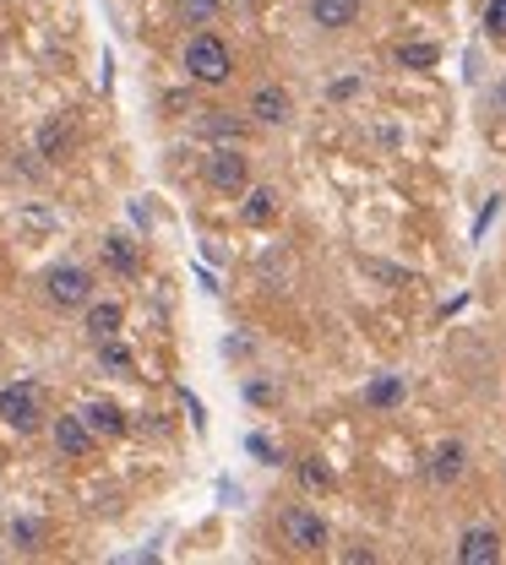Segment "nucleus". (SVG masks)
I'll list each match as a JSON object with an SVG mask.
<instances>
[{
    "mask_svg": "<svg viewBox=\"0 0 506 565\" xmlns=\"http://www.w3.org/2000/svg\"><path fill=\"white\" fill-rule=\"evenodd\" d=\"M278 528H284V544H289L295 555H322V550L333 544V528H327L311 506H289Z\"/></svg>",
    "mask_w": 506,
    "mask_h": 565,
    "instance_id": "39448f33",
    "label": "nucleus"
},
{
    "mask_svg": "<svg viewBox=\"0 0 506 565\" xmlns=\"http://www.w3.org/2000/svg\"><path fill=\"white\" fill-rule=\"evenodd\" d=\"M240 212H245V223H251V229H267V223L278 218V191H267V185H251Z\"/></svg>",
    "mask_w": 506,
    "mask_h": 565,
    "instance_id": "dca6fc26",
    "label": "nucleus"
},
{
    "mask_svg": "<svg viewBox=\"0 0 506 565\" xmlns=\"http://www.w3.org/2000/svg\"><path fill=\"white\" fill-rule=\"evenodd\" d=\"M218 5H223V0H180V16L202 27V22H212V16H218Z\"/></svg>",
    "mask_w": 506,
    "mask_h": 565,
    "instance_id": "4be33fe9",
    "label": "nucleus"
},
{
    "mask_svg": "<svg viewBox=\"0 0 506 565\" xmlns=\"http://www.w3.org/2000/svg\"><path fill=\"white\" fill-rule=\"evenodd\" d=\"M202 180L218 191V196H245L251 191V158L240 152V141H218L202 163Z\"/></svg>",
    "mask_w": 506,
    "mask_h": 565,
    "instance_id": "f03ea898",
    "label": "nucleus"
},
{
    "mask_svg": "<svg viewBox=\"0 0 506 565\" xmlns=\"http://www.w3.org/2000/svg\"><path fill=\"white\" fill-rule=\"evenodd\" d=\"M300 478H306V489H327V484H333L322 462H300Z\"/></svg>",
    "mask_w": 506,
    "mask_h": 565,
    "instance_id": "5701e85b",
    "label": "nucleus"
},
{
    "mask_svg": "<svg viewBox=\"0 0 506 565\" xmlns=\"http://www.w3.org/2000/svg\"><path fill=\"white\" fill-rule=\"evenodd\" d=\"M180 66H185V77L191 82H202V88H223L229 77H234V49L218 38V33H191V44H185V55H180Z\"/></svg>",
    "mask_w": 506,
    "mask_h": 565,
    "instance_id": "f257e3e1",
    "label": "nucleus"
},
{
    "mask_svg": "<svg viewBox=\"0 0 506 565\" xmlns=\"http://www.w3.org/2000/svg\"><path fill=\"white\" fill-rule=\"evenodd\" d=\"M99 365H104V370H131L137 359H131V348H126L120 337H110V343H99Z\"/></svg>",
    "mask_w": 506,
    "mask_h": 565,
    "instance_id": "6ab92c4d",
    "label": "nucleus"
},
{
    "mask_svg": "<svg viewBox=\"0 0 506 565\" xmlns=\"http://www.w3.org/2000/svg\"><path fill=\"white\" fill-rule=\"evenodd\" d=\"M0 424H5L11 435H33V429L44 424V392H38L33 381L0 387Z\"/></svg>",
    "mask_w": 506,
    "mask_h": 565,
    "instance_id": "7ed1b4c3",
    "label": "nucleus"
},
{
    "mask_svg": "<svg viewBox=\"0 0 506 565\" xmlns=\"http://www.w3.org/2000/svg\"><path fill=\"white\" fill-rule=\"evenodd\" d=\"M44 299L55 304V310H88L93 304V273L88 267H49L44 273Z\"/></svg>",
    "mask_w": 506,
    "mask_h": 565,
    "instance_id": "20e7f679",
    "label": "nucleus"
},
{
    "mask_svg": "<svg viewBox=\"0 0 506 565\" xmlns=\"http://www.w3.org/2000/svg\"><path fill=\"white\" fill-rule=\"evenodd\" d=\"M99 256H104V267H110L115 278H137V273H142V256H137V240H131V234H104Z\"/></svg>",
    "mask_w": 506,
    "mask_h": 565,
    "instance_id": "9b49d317",
    "label": "nucleus"
},
{
    "mask_svg": "<svg viewBox=\"0 0 506 565\" xmlns=\"http://www.w3.org/2000/svg\"><path fill=\"white\" fill-rule=\"evenodd\" d=\"M403 397H409V387H403L398 376H376V381L365 387V403H370L376 414H392V408H403Z\"/></svg>",
    "mask_w": 506,
    "mask_h": 565,
    "instance_id": "f3484780",
    "label": "nucleus"
},
{
    "mask_svg": "<svg viewBox=\"0 0 506 565\" xmlns=\"http://www.w3.org/2000/svg\"><path fill=\"white\" fill-rule=\"evenodd\" d=\"M480 22H485V33H491L496 44H506V0H485V16H480Z\"/></svg>",
    "mask_w": 506,
    "mask_h": 565,
    "instance_id": "412c9836",
    "label": "nucleus"
},
{
    "mask_svg": "<svg viewBox=\"0 0 506 565\" xmlns=\"http://www.w3.org/2000/svg\"><path fill=\"white\" fill-rule=\"evenodd\" d=\"M196 137L202 141H245V120L240 115H229V109H207L202 120H196Z\"/></svg>",
    "mask_w": 506,
    "mask_h": 565,
    "instance_id": "ddd939ff",
    "label": "nucleus"
},
{
    "mask_svg": "<svg viewBox=\"0 0 506 565\" xmlns=\"http://www.w3.org/2000/svg\"><path fill=\"white\" fill-rule=\"evenodd\" d=\"M452 555H458V565H496L502 561V533L496 528H463Z\"/></svg>",
    "mask_w": 506,
    "mask_h": 565,
    "instance_id": "6e6552de",
    "label": "nucleus"
},
{
    "mask_svg": "<svg viewBox=\"0 0 506 565\" xmlns=\"http://www.w3.org/2000/svg\"><path fill=\"white\" fill-rule=\"evenodd\" d=\"M120 321H126V310H120L115 299H93V304H88V315H82V332H88V343L99 348V343L120 337Z\"/></svg>",
    "mask_w": 506,
    "mask_h": 565,
    "instance_id": "9d476101",
    "label": "nucleus"
},
{
    "mask_svg": "<svg viewBox=\"0 0 506 565\" xmlns=\"http://www.w3.org/2000/svg\"><path fill=\"white\" fill-rule=\"evenodd\" d=\"M496 104H502V109H506V77H502V82H496Z\"/></svg>",
    "mask_w": 506,
    "mask_h": 565,
    "instance_id": "a878e982",
    "label": "nucleus"
},
{
    "mask_svg": "<svg viewBox=\"0 0 506 565\" xmlns=\"http://www.w3.org/2000/svg\"><path fill=\"white\" fill-rule=\"evenodd\" d=\"M33 152H38L44 163H60V158L71 152V120H66V115H49V120L38 126V137H33Z\"/></svg>",
    "mask_w": 506,
    "mask_h": 565,
    "instance_id": "f8f14e48",
    "label": "nucleus"
},
{
    "mask_svg": "<svg viewBox=\"0 0 506 565\" xmlns=\"http://www.w3.org/2000/svg\"><path fill=\"white\" fill-rule=\"evenodd\" d=\"M49 435H55V451H60V457H88L93 440H99L93 424L82 419V414H60V419L49 424Z\"/></svg>",
    "mask_w": 506,
    "mask_h": 565,
    "instance_id": "1a4fd4ad",
    "label": "nucleus"
},
{
    "mask_svg": "<svg viewBox=\"0 0 506 565\" xmlns=\"http://www.w3.org/2000/svg\"><path fill=\"white\" fill-rule=\"evenodd\" d=\"M251 120L256 126H289V115H295V99H289V88H278V82H262L256 93H251Z\"/></svg>",
    "mask_w": 506,
    "mask_h": 565,
    "instance_id": "0eeeda50",
    "label": "nucleus"
},
{
    "mask_svg": "<svg viewBox=\"0 0 506 565\" xmlns=\"http://www.w3.org/2000/svg\"><path fill=\"white\" fill-rule=\"evenodd\" d=\"M245 397H251V403H273V387H262V381H251V387H245Z\"/></svg>",
    "mask_w": 506,
    "mask_h": 565,
    "instance_id": "393cba45",
    "label": "nucleus"
},
{
    "mask_svg": "<svg viewBox=\"0 0 506 565\" xmlns=\"http://www.w3.org/2000/svg\"><path fill=\"white\" fill-rule=\"evenodd\" d=\"M311 16H317V27H327V33L354 27V22H359V0H311Z\"/></svg>",
    "mask_w": 506,
    "mask_h": 565,
    "instance_id": "4468645a",
    "label": "nucleus"
},
{
    "mask_svg": "<svg viewBox=\"0 0 506 565\" xmlns=\"http://www.w3.org/2000/svg\"><path fill=\"white\" fill-rule=\"evenodd\" d=\"M82 419L93 424V435H99V440H104V435L115 440V435H126V424H131L120 403H88V408H82Z\"/></svg>",
    "mask_w": 506,
    "mask_h": 565,
    "instance_id": "2eb2a0df",
    "label": "nucleus"
},
{
    "mask_svg": "<svg viewBox=\"0 0 506 565\" xmlns=\"http://www.w3.org/2000/svg\"><path fill=\"white\" fill-rule=\"evenodd\" d=\"M463 473H469V446H463V440H441V446L425 457V478H430L436 489H452Z\"/></svg>",
    "mask_w": 506,
    "mask_h": 565,
    "instance_id": "423d86ee",
    "label": "nucleus"
},
{
    "mask_svg": "<svg viewBox=\"0 0 506 565\" xmlns=\"http://www.w3.org/2000/svg\"><path fill=\"white\" fill-rule=\"evenodd\" d=\"M251 451H256L262 462H278V451H273V440H267V435H251Z\"/></svg>",
    "mask_w": 506,
    "mask_h": 565,
    "instance_id": "b1692460",
    "label": "nucleus"
},
{
    "mask_svg": "<svg viewBox=\"0 0 506 565\" xmlns=\"http://www.w3.org/2000/svg\"><path fill=\"white\" fill-rule=\"evenodd\" d=\"M436 60H441L436 44H398V66H409V71H425V66H436Z\"/></svg>",
    "mask_w": 506,
    "mask_h": 565,
    "instance_id": "a211bd4d",
    "label": "nucleus"
},
{
    "mask_svg": "<svg viewBox=\"0 0 506 565\" xmlns=\"http://www.w3.org/2000/svg\"><path fill=\"white\" fill-rule=\"evenodd\" d=\"M11 544H16V550H38V544H44V522L16 517V522H11Z\"/></svg>",
    "mask_w": 506,
    "mask_h": 565,
    "instance_id": "aec40b11",
    "label": "nucleus"
}]
</instances>
